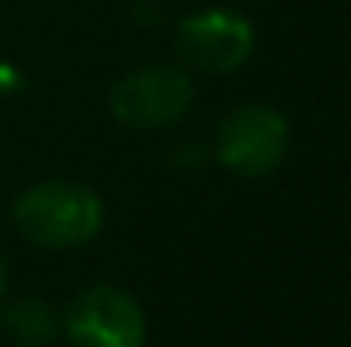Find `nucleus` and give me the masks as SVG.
I'll return each mask as SVG.
<instances>
[{
  "label": "nucleus",
  "mask_w": 351,
  "mask_h": 347,
  "mask_svg": "<svg viewBox=\"0 0 351 347\" xmlns=\"http://www.w3.org/2000/svg\"><path fill=\"white\" fill-rule=\"evenodd\" d=\"M14 225L41 248H72L96 238L103 225V201L72 181H45L27 188L14 205Z\"/></svg>",
  "instance_id": "obj_1"
},
{
  "label": "nucleus",
  "mask_w": 351,
  "mask_h": 347,
  "mask_svg": "<svg viewBox=\"0 0 351 347\" xmlns=\"http://www.w3.org/2000/svg\"><path fill=\"white\" fill-rule=\"evenodd\" d=\"M290 146L287 119L269 106H242L222 119L215 136V157L242 177H263L276 170Z\"/></svg>",
  "instance_id": "obj_2"
},
{
  "label": "nucleus",
  "mask_w": 351,
  "mask_h": 347,
  "mask_svg": "<svg viewBox=\"0 0 351 347\" xmlns=\"http://www.w3.org/2000/svg\"><path fill=\"white\" fill-rule=\"evenodd\" d=\"M65 334L75 347H147V317L119 286H89L65 313Z\"/></svg>",
  "instance_id": "obj_3"
},
{
  "label": "nucleus",
  "mask_w": 351,
  "mask_h": 347,
  "mask_svg": "<svg viewBox=\"0 0 351 347\" xmlns=\"http://www.w3.org/2000/svg\"><path fill=\"white\" fill-rule=\"evenodd\" d=\"M191 99H195L191 79L181 68L157 65V68H136L123 75L110 92V110L123 126L160 129L188 113Z\"/></svg>",
  "instance_id": "obj_4"
},
{
  "label": "nucleus",
  "mask_w": 351,
  "mask_h": 347,
  "mask_svg": "<svg viewBox=\"0 0 351 347\" xmlns=\"http://www.w3.org/2000/svg\"><path fill=\"white\" fill-rule=\"evenodd\" d=\"M252 44H256L252 24H249L242 14L222 10V7L188 14V17L178 24V31H174V48H178V55H181L191 68L208 72V75L235 72V68L252 55Z\"/></svg>",
  "instance_id": "obj_5"
},
{
  "label": "nucleus",
  "mask_w": 351,
  "mask_h": 347,
  "mask_svg": "<svg viewBox=\"0 0 351 347\" xmlns=\"http://www.w3.org/2000/svg\"><path fill=\"white\" fill-rule=\"evenodd\" d=\"M3 327H7V334H10L17 344L45 347L58 337L62 320H58L55 307L45 303V300H17L14 307H7Z\"/></svg>",
  "instance_id": "obj_6"
},
{
  "label": "nucleus",
  "mask_w": 351,
  "mask_h": 347,
  "mask_svg": "<svg viewBox=\"0 0 351 347\" xmlns=\"http://www.w3.org/2000/svg\"><path fill=\"white\" fill-rule=\"evenodd\" d=\"M21 86V75L17 72H10L7 65H0V96L3 92H10V89H17Z\"/></svg>",
  "instance_id": "obj_7"
},
{
  "label": "nucleus",
  "mask_w": 351,
  "mask_h": 347,
  "mask_svg": "<svg viewBox=\"0 0 351 347\" xmlns=\"http://www.w3.org/2000/svg\"><path fill=\"white\" fill-rule=\"evenodd\" d=\"M7 290V262H3V252H0V296Z\"/></svg>",
  "instance_id": "obj_8"
}]
</instances>
